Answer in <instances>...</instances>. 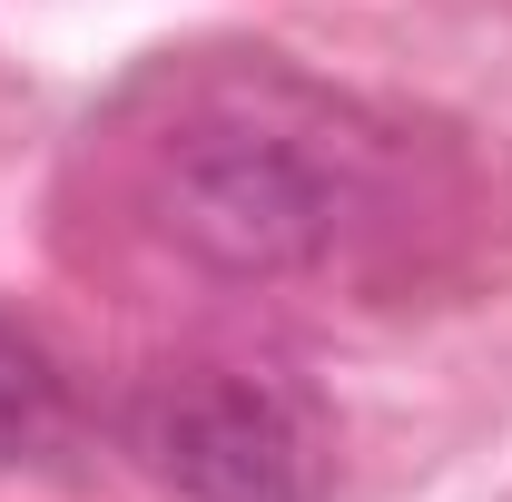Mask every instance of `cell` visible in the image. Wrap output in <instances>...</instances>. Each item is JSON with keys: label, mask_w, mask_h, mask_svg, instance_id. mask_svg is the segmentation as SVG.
Wrapping results in <instances>:
<instances>
[{"label": "cell", "mask_w": 512, "mask_h": 502, "mask_svg": "<svg viewBox=\"0 0 512 502\" xmlns=\"http://www.w3.org/2000/svg\"><path fill=\"white\" fill-rule=\"evenodd\" d=\"M148 207L168 247H188L217 276H306L355 217V158L325 148V128L306 119L207 109L158 148Z\"/></svg>", "instance_id": "obj_1"}, {"label": "cell", "mask_w": 512, "mask_h": 502, "mask_svg": "<svg viewBox=\"0 0 512 502\" xmlns=\"http://www.w3.org/2000/svg\"><path fill=\"white\" fill-rule=\"evenodd\" d=\"M138 463L178 502H316L325 434L316 414L266 375H188L138 404Z\"/></svg>", "instance_id": "obj_2"}, {"label": "cell", "mask_w": 512, "mask_h": 502, "mask_svg": "<svg viewBox=\"0 0 512 502\" xmlns=\"http://www.w3.org/2000/svg\"><path fill=\"white\" fill-rule=\"evenodd\" d=\"M50 424H60V375H50V355H40L20 325H0V463H20Z\"/></svg>", "instance_id": "obj_3"}]
</instances>
